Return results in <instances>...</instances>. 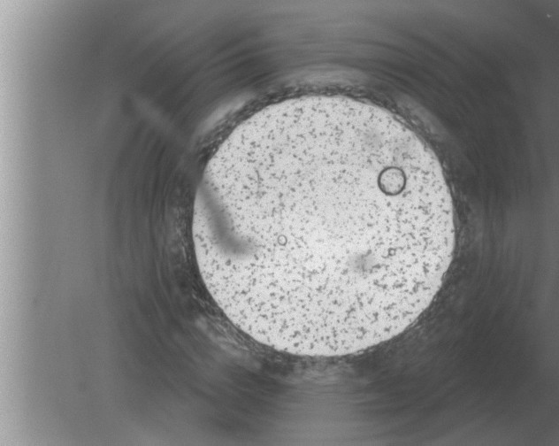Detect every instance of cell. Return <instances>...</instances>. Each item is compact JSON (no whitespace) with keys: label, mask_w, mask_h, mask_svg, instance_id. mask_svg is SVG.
I'll return each instance as SVG.
<instances>
[{"label":"cell","mask_w":559,"mask_h":446,"mask_svg":"<svg viewBox=\"0 0 559 446\" xmlns=\"http://www.w3.org/2000/svg\"><path fill=\"white\" fill-rule=\"evenodd\" d=\"M192 234L206 288L237 328L318 358L410 327L456 242L431 150L385 110L336 96L289 100L226 139L206 167Z\"/></svg>","instance_id":"1"}]
</instances>
